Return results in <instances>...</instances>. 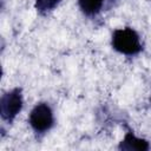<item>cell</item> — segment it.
<instances>
[{
  "label": "cell",
  "mask_w": 151,
  "mask_h": 151,
  "mask_svg": "<svg viewBox=\"0 0 151 151\" xmlns=\"http://www.w3.org/2000/svg\"><path fill=\"white\" fill-rule=\"evenodd\" d=\"M112 46L116 51L126 55H133L142 51L138 34L129 27L114 31L112 35Z\"/></svg>",
  "instance_id": "1"
},
{
  "label": "cell",
  "mask_w": 151,
  "mask_h": 151,
  "mask_svg": "<svg viewBox=\"0 0 151 151\" xmlns=\"http://www.w3.org/2000/svg\"><path fill=\"white\" fill-rule=\"evenodd\" d=\"M22 107V96L19 88H14L1 97L0 114L2 119L12 122Z\"/></svg>",
  "instance_id": "2"
},
{
  "label": "cell",
  "mask_w": 151,
  "mask_h": 151,
  "mask_svg": "<svg viewBox=\"0 0 151 151\" xmlns=\"http://www.w3.org/2000/svg\"><path fill=\"white\" fill-rule=\"evenodd\" d=\"M29 125L37 132H45L53 125V113L51 107L45 104H38L29 114Z\"/></svg>",
  "instance_id": "3"
},
{
  "label": "cell",
  "mask_w": 151,
  "mask_h": 151,
  "mask_svg": "<svg viewBox=\"0 0 151 151\" xmlns=\"http://www.w3.org/2000/svg\"><path fill=\"white\" fill-rule=\"evenodd\" d=\"M119 149L120 150H127V151H132V150L145 151L149 149V143L145 139L137 138L132 132H127L125 134V138L120 143Z\"/></svg>",
  "instance_id": "4"
},
{
  "label": "cell",
  "mask_w": 151,
  "mask_h": 151,
  "mask_svg": "<svg viewBox=\"0 0 151 151\" xmlns=\"http://www.w3.org/2000/svg\"><path fill=\"white\" fill-rule=\"evenodd\" d=\"M81 11L87 15L97 14L103 7V0H78Z\"/></svg>",
  "instance_id": "5"
},
{
  "label": "cell",
  "mask_w": 151,
  "mask_h": 151,
  "mask_svg": "<svg viewBox=\"0 0 151 151\" xmlns=\"http://www.w3.org/2000/svg\"><path fill=\"white\" fill-rule=\"evenodd\" d=\"M60 0H35V8L40 13H46L51 9H53Z\"/></svg>",
  "instance_id": "6"
}]
</instances>
